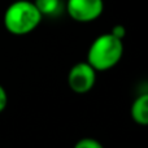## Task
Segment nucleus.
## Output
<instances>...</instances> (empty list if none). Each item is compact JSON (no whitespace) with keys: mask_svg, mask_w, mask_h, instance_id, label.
<instances>
[{"mask_svg":"<svg viewBox=\"0 0 148 148\" xmlns=\"http://www.w3.org/2000/svg\"><path fill=\"white\" fill-rule=\"evenodd\" d=\"M7 103H8V95H7V91L5 88L0 84V113L5 109L7 107Z\"/></svg>","mask_w":148,"mask_h":148,"instance_id":"1a4fd4ad","label":"nucleus"},{"mask_svg":"<svg viewBox=\"0 0 148 148\" xmlns=\"http://www.w3.org/2000/svg\"><path fill=\"white\" fill-rule=\"evenodd\" d=\"M131 117L138 125L148 123V94H142L134 100L131 105Z\"/></svg>","mask_w":148,"mask_h":148,"instance_id":"39448f33","label":"nucleus"},{"mask_svg":"<svg viewBox=\"0 0 148 148\" xmlns=\"http://www.w3.org/2000/svg\"><path fill=\"white\" fill-rule=\"evenodd\" d=\"M73 148H104V146L95 138H82L74 144Z\"/></svg>","mask_w":148,"mask_h":148,"instance_id":"0eeeda50","label":"nucleus"},{"mask_svg":"<svg viewBox=\"0 0 148 148\" xmlns=\"http://www.w3.org/2000/svg\"><path fill=\"white\" fill-rule=\"evenodd\" d=\"M96 70L87 61L73 65L68 74V83L72 91L77 94H86L91 91L96 83Z\"/></svg>","mask_w":148,"mask_h":148,"instance_id":"7ed1b4c3","label":"nucleus"},{"mask_svg":"<svg viewBox=\"0 0 148 148\" xmlns=\"http://www.w3.org/2000/svg\"><path fill=\"white\" fill-rule=\"evenodd\" d=\"M103 0H68L66 12L77 22H91L101 16Z\"/></svg>","mask_w":148,"mask_h":148,"instance_id":"20e7f679","label":"nucleus"},{"mask_svg":"<svg viewBox=\"0 0 148 148\" xmlns=\"http://www.w3.org/2000/svg\"><path fill=\"white\" fill-rule=\"evenodd\" d=\"M123 55L122 39L110 33L101 34L91 43L87 52V62L96 72H105L120 62Z\"/></svg>","mask_w":148,"mask_h":148,"instance_id":"f257e3e1","label":"nucleus"},{"mask_svg":"<svg viewBox=\"0 0 148 148\" xmlns=\"http://www.w3.org/2000/svg\"><path fill=\"white\" fill-rule=\"evenodd\" d=\"M43 16L30 0H17L7 8L4 13V26L13 35H26L34 31Z\"/></svg>","mask_w":148,"mask_h":148,"instance_id":"f03ea898","label":"nucleus"},{"mask_svg":"<svg viewBox=\"0 0 148 148\" xmlns=\"http://www.w3.org/2000/svg\"><path fill=\"white\" fill-rule=\"evenodd\" d=\"M110 34L117 36L118 39H123L126 35V29H125V26H122V25H114L113 29L110 30Z\"/></svg>","mask_w":148,"mask_h":148,"instance_id":"6e6552de","label":"nucleus"},{"mask_svg":"<svg viewBox=\"0 0 148 148\" xmlns=\"http://www.w3.org/2000/svg\"><path fill=\"white\" fill-rule=\"evenodd\" d=\"M34 4L43 16H56L61 12L62 3L61 0H34Z\"/></svg>","mask_w":148,"mask_h":148,"instance_id":"423d86ee","label":"nucleus"}]
</instances>
